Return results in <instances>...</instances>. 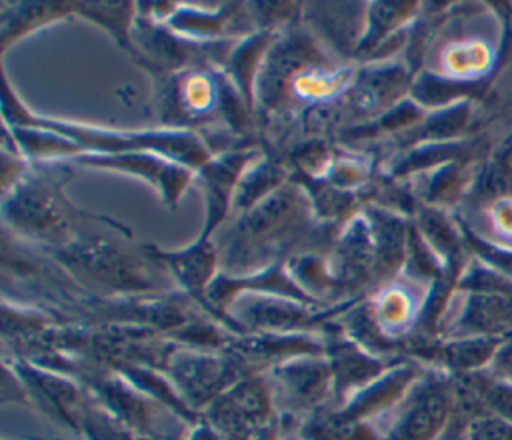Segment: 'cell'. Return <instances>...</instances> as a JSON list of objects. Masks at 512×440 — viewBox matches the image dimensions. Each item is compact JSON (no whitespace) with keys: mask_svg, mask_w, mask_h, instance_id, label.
I'll list each match as a JSON object with an SVG mask.
<instances>
[{"mask_svg":"<svg viewBox=\"0 0 512 440\" xmlns=\"http://www.w3.org/2000/svg\"><path fill=\"white\" fill-rule=\"evenodd\" d=\"M274 376L296 408H314L332 394V370L320 356H298L274 364Z\"/></svg>","mask_w":512,"mask_h":440,"instance_id":"cell-4","label":"cell"},{"mask_svg":"<svg viewBox=\"0 0 512 440\" xmlns=\"http://www.w3.org/2000/svg\"><path fill=\"white\" fill-rule=\"evenodd\" d=\"M484 220L490 228L484 238L512 250V196H500L486 202Z\"/></svg>","mask_w":512,"mask_h":440,"instance_id":"cell-11","label":"cell"},{"mask_svg":"<svg viewBox=\"0 0 512 440\" xmlns=\"http://www.w3.org/2000/svg\"><path fill=\"white\" fill-rule=\"evenodd\" d=\"M452 412V374L426 368L396 406V416L380 440H436Z\"/></svg>","mask_w":512,"mask_h":440,"instance_id":"cell-1","label":"cell"},{"mask_svg":"<svg viewBox=\"0 0 512 440\" xmlns=\"http://www.w3.org/2000/svg\"><path fill=\"white\" fill-rule=\"evenodd\" d=\"M482 400L486 414L512 422V384L496 378L488 370L482 372Z\"/></svg>","mask_w":512,"mask_h":440,"instance_id":"cell-12","label":"cell"},{"mask_svg":"<svg viewBox=\"0 0 512 440\" xmlns=\"http://www.w3.org/2000/svg\"><path fill=\"white\" fill-rule=\"evenodd\" d=\"M244 156L242 154H230L226 158H222L216 164H206V174H208V218H206V226L200 238H208V234L212 232V228L222 220L224 212H226V204L230 200V190L232 184L244 164Z\"/></svg>","mask_w":512,"mask_h":440,"instance_id":"cell-8","label":"cell"},{"mask_svg":"<svg viewBox=\"0 0 512 440\" xmlns=\"http://www.w3.org/2000/svg\"><path fill=\"white\" fill-rule=\"evenodd\" d=\"M156 256L166 260V264L174 270L176 278L188 288L192 296L202 298V294H206V284L214 270V252L206 238H200L188 250L176 254L156 252Z\"/></svg>","mask_w":512,"mask_h":440,"instance_id":"cell-7","label":"cell"},{"mask_svg":"<svg viewBox=\"0 0 512 440\" xmlns=\"http://www.w3.org/2000/svg\"><path fill=\"white\" fill-rule=\"evenodd\" d=\"M498 50L484 36H466L448 42L440 52L442 76L460 82H482L492 70Z\"/></svg>","mask_w":512,"mask_h":440,"instance_id":"cell-5","label":"cell"},{"mask_svg":"<svg viewBox=\"0 0 512 440\" xmlns=\"http://www.w3.org/2000/svg\"><path fill=\"white\" fill-rule=\"evenodd\" d=\"M164 370L172 376L174 388H178L180 396L188 400L190 408L210 406L238 380L250 376L242 374L248 368L240 358L232 360L190 350L170 352Z\"/></svg>","mask_w":512,"mask_h":440,"instance_id":"cell-2","label":"cell"},{"mask_svg":"<svg viewBox=\"0 0 512 440\" xmlns=\"http://www.w3.org/2000/svg\"><path fill=\"white\" fill-rule=\"evenodd\" d=\"M488 372L512 384V334H508L500 344L494 360L488 366Z\"/></svg>","mask_w":512,"mask_h":440,"instance_id":"cell-15","label":"cell"},{"mask_svg":"<svg viewBox=\"0 0 512 440\" xmlns=\"http://www.w3.org/2000/svg\"><path fill=\"white\" fill-rule=\"evenodd\" d=\"M458 226L464 234V240H466V246H468V252L484 262L486 266H490L492 270L512 278V250L506 248V246H500V244H494L490 240H486L484 236H480L478 232H474L466 222L458 220Z\"/></svg>","mask_w":512,"mask_h":440,"instance_id":"cell-9","label":"cell"},{"mask_svg":"<svg viewBox=\"0 0 512 440\" xmlns=\"http://www.w3.org/2000/svg\"><path fill=\"white\" fill-rule=\"evenodd\" d=\"M414 10V4L406 2H386V4H374L370 8V38L362 42V46L378 42L384 34H388L394 26L402 24Z\"/></svg>","mask_w":512,"mask_h":440,"instance_id":"cell-13","label":"cell"},{"mask_svg":"<svg viewBox=\"0 0 512 440\" xmlns=\"http://www.w3.org/2000/svg\"><path fill=\"white\" fill-rule=\"evenodd\" d=\"M468 440H512V422L484 414L470 424Z\"/></svg>","mask_w":512,"mask_h":440,"instance_id":"cell-14","label":"cell"},{"mask_svg":"<svg viewBox=\"0 0 512 440\" xmlns=\"http://www.w3.org/2000/svg\"><path fill=\"white\" fill-rule=\"evenodd\" d=\"M124 424V420L112 418V414L100 406L84 404L82 408L80 430L88 440H132Z\"/></svg>","mask_w":512,"mask_h":440,"instance_id":"cell-10","label":"cell"},{"mask_svg":"<svg viewBox=\"0 0 512 440\" xmlns=\"http://www.w3.org/2000/svg\"><path fill=\"white\" fill-rule=\"evenodd\" d=\"M324 352L328 354V364L332 370V396L340 402L342 398H350L352 392H358L386 370L396 366L402 360H382L378 356H370L360 348V342L350 338L332 336L324 344Z\"/></svg>","mask_w":512,"mask_h":440,"instance_id":"cell-3","label":"cell"},{"mask_svg":"<svg viewBox=\"0 0 512 440\" xmlns=\"http://www.w3.org/2000/svg\"><path fill=\"white\" fill-rule=\"evenodd\" d=\"M260 328L264 332L272 334H292L294 328L310 324V310L306 304L298 306L292 300H280V298H248L242 304V310L238 314V322Z\"/></svg>","mask_w":512,"mask_h":440,"instance_id":"cell-6","label":"cell"}]
</instances>
